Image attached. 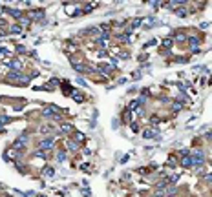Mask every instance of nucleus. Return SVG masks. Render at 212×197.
Masks as SVG:
<instances>
[{
  "label": "nucleus",
  "mask_w": 212,
  "mask_h": 197,
  "mask_svg": "<svg viewBox=\"0 0 212 197\" xmlns=\"http://www.w3.org/2000/svg\"><path fill=\"white\" fill-rule=\"evenodd\" d=\"M128 121H130V111L126 110V111H124V122H128Z\"/></svg>",
  "instance_id": "obj_17"
},
{
  "label": "nucleus",
  "mask_w": 212,
  "mask_h": 197,
  "mask_svg": "<svg viewBox=\"0 0 212 197\" xmlns=\"http://www.w3.org/2000/svg\"><path fill=\"white\" fill-rule=\"evenodd\" d=\"M143 137H145V139H156V137H157V132H156V130H145V132H143Z\"/></svg>",
  "instance_id": "obj_5"
},
{
  "label": "nucleus",
  "mask_w": 212,
  "mask_h": 197,
  "mask_svg": "<svg viewBox=\"0 0 212 197\" xmlns=\"http://www.w3.org/2000/svg\"><path fill=\"white\" fill-rule=\"evenodd\" d=\"M176 38H178L179 42H183V40H187V37H185V35H176Z\"/></svg>",
  "instance_id": "obj_15"
},
{
  "label": "nucleus",
  "mask_w": 212,
  "mask_h": 197,
  "mask_svg": "<svg viewBox=\"0 0 212 197\" xmlns=\"http://www.w3.org/2000/svg\"><path fill=\"white\" fill-rule=\"evenodd\" d=\"M205 163V152L203 150H194L192 153V166H203Z\"/></svg>",
  "instance_id": "obj_1"
},
{
  "label": "nucleus",
  "mask_w": 212,
  "mask_h": 197,
  "mask_svg": "<svg viewBox=\"0 0 212 197\" xmlns=\"http://www.w3.org/2000/svg\"><path fill=\"white\" fill-rule=\"evenodd\" d=\"M189 42H190V47L198 51V47H199V38H194V37H192V38H189Z\"/></svg>",
  "instance_id": "obj_8"
},
{
  "label": "nucleus",
  "mask_w": 212,
  "mask_h": 197,
  "mask_svg": "<svg viewBox=\"0 0 212 197\" xmlns=\"http://www.w3.org/2000/svg\"><path fill=\"white\" fill-rule=\"evenodd\" d=\"M7 77H9L11 80H22V82H27V79H24V75H22L20 71H9Z\"/></svg>",
  "instance_id": "obj_2"
},
{
  "label": "nucleus",
  "mask_w": 212,
  "mask_h": 197,
  "mask_svg": "<svg viewBox=\"0 0 212 197\" xmlns=\"http://www.w3.org/2000/svg\"><path fill=\"white\" fill-rule=\"evenodd\" d=\"M205 179H207V183H210V185H212V174H210V175H207Z\"/></svg>",
  "instance_id": "obj_20"
},
{
  "label": "nucleus",
  "mask_w": 212,
  "mask_h": 197,
  "mask_svg": "<svg viewBox=\"0 0 212 197\" xmlns=\"http://www.w3.org/2000/svg\"><path fill=\"white\" fill-rule=\"evenodd\" d=\"M42 16H44V11H42V9H37V11L31 13V18H33V20H40Z\"/></svg>",
  "instance_id": "obj_7"
},
{
  "label": "nucleus",
  "mask_w": 212,
  "mask_h": 197,
  "mask_svg": "<svg viewBox=\"0 0 212 197\" xmlns=\"http://www.w3.org/2000/svg\"><path fill=\"white\" fill-rule=\"evenodd\" d=\"M57 159H59V161H64V159H66V153H64V152H59Z\"/></svg>",
  "instance_id": "obj_14"
},
{
  "label": "nucleus",
  "mask_w": 212,
  "mask_h": 197,
  "mask_svg": "<svg viewBox=\"0 0 212 197\" xmlns=\"http://www.w3.org/2000/svg\"><path fill=\"white\" fill-rule=\"evenodd\" d=\"M181 166L183 168H192V157H183L181 159Z\"/></svg>",
  "instance_id": "obj_6"
},
{
  "label": "nucleus",
  "mask_w": 212,
  "mask_h": 197,
  "mask_svg": "<svg viewBox=\"0 0 212 197\" xmlns=\"http://www.w3.org/2000/svg\"><path fill=\"white\" fill-rule=\"evenodd\" d=\"M40 148L42 150H51L53 148V137H46L40 141Z\"/></svg>",
  "instance_id": "obj_3"
},
{
  "label": "nucleus",
  "mask_w": 212,
  "mask_h": 197,
  "mask_svg": "<svg viewBox=\"0 0 212 197\" xmlns=\"http://www.w3.org/2000/svg\"><path fill=\"white\" fill-rule=\"evenodd\" d=\"M68 150H71V152H77V150H79V144H77L75 141H68Z\"/></svg>",
  "instance_id": "obj_10"
},
{
  "label": "nucleus",
  "mask_w": 212,
  "mask_h": 197,
  "mask_svg": "<svg viewBox=\"0 0 212 197\" xmlns=\"http://www.w3.org/2000/svg\"><path fill=\"white\" fill-rule=\"evenodd\" d=\"M7 66L11 68V71H18V69L22 68V62L15 58V60H9V62H7Z\"/></svg>",
  "instance_id": "obj_4"
},
{
  "label": "nucleus",
  "mask_w": 212,
  "mask_h": 197,
  "mask_svg": "<svg viewBox=\"0 0 212 197\" xmlns=\"http://www.w3.org/2000/svg\"><path fill=\"white\" fill-rule=\"evenodd\" d=\"M71 66H73V69H77V71H86V66H82V64H79V62H73Z\"/></svg>",
  "instance_id": "obj_11"
},
{
  "label": "nucleus",
  "mask_w": 212,
  "mask_h": 197,
  "mask_svg": "<svg viewBox=\"0 0 212 197\" xmlns=\"http://www.w3.org/2000/svg\"><path fill=\"white\" fill-rule=\"evenodd\" d=\"M178 110H181V104H179V102L174 104V111H178Z\"/></svg>",
  "instance_id": "obj_19"
},
{
  "label": "nucleus",
  "mask_w": 212,
  "mask_h": 197,
  "mask_svg": "<svg viewBox=\"0 0 212 197\" xmlns=\"http://www.w3.org/2000/svg\"><path fill=\"white\" fill-rule=\"evenodd\" d=\"M165 197H176V195H165Z\"/></svg>",
  "instance_id": "obj_21"
},
{
  "label": "nucleus",
  "mask_w": 212,
  "mask_h": 197,
  "mask_svg": "<svg viewBox=\"0 0 212 197\" xmlns=\"http://www.w3.org/2000/svg\"><path fill=\"white\" fill-rule=\"evenodd\" d=\"M163 46H167V47H168V46H172V40H170V38H167V40H163Z\"/></svg>",
  "instance_id": "obj_16"
},
{
  "label": "nucleus",
  "mask_w": 212,
  "mask_h": 197,
  "mask_svg": "<svg viewBox=\"0 0 212 197\" xmlns=\"http://www.w3.org/2000/svg\"><path fill=\"white\" fill-rule=\"evenodd\" d=\"M7 55H9V51L5 47H0V57H7Z\"/></svg>",
  "instance_id": "obj_13"
},
{
  "label": "nucleus",
  "mask_w": 212,
  "mask_h": 197,
  "mask_svg": "<svg viewBox=\"0 0 212 197\" xmlns=\"http://www.w3.org/2000/svg\"><path fill=\"white\" fill-rule=\"evenodd\" d=\"M44 174H46V175H53V168H46Z\"/></svg>",
  "instance_id": "obj_18"
},
{
  "label": "nucleus",
  "mask_w": 212,
  "mask_h": 197,
  "mask_svg": "<svg viewBox=\"0 0 212 197\" xmlns=\"http://www.w3.org/2000/svg\"><path fill=\"white\" fill-rule=\"evenodd\" d=\"M9 31H11L13 35H18V33H22V26L15 24V26H11V27H9Z\"/></svg>",
  "instance_id": "obj_9"
},
{
  "label": "nucleus",
  "mask_w": 212,
  "mask_h": 197,
  "mask_svg": "<svg viewBox=\"0 0 212 197\" xmlns=\"http://www.w3.org/2000/svg\"><path fill=\"white\" fill-rule=\"evenodd\" d=\"M176 13H178V16H187V9L185 7H178Z\"/></svg>",
  "instance_id": "obj_12"
}]
</instances>
